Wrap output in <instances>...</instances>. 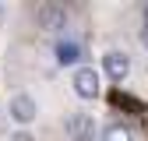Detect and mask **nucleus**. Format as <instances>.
<instances>
[{
    "instance_id": "1a4fd4ad",
    "label": "nucleus",
    "mask_w": 148,
    "mask_h": 141,
    "mask_svg": "<svg viewBox=\"0 0 148 141\" xmlns=\"http://www.w3.org/2000/svg\"><path fill=\"white\" fill-rule=\"evenodd\" d=\"M11 141H35V138H32V134H28V131H18V134H14V138H11Z\"/></svg>"
},
{
    "instance_id": "20e7f679",
    "label": "nucleus",
    "mask_w": 148,
    "mask_h": 141,
    "mask_svg": "<svg viewBox=\"0 0 148 141\" xmlns=\"http://www.w3.org/2000/svg\"><path fill=\"white\" fill-rule=\"evenodd\" d=\"M11 116H14L18 123H32V120H35V99L18 92V95L11 99Z\"/></svg>"
},
{
    "instance_id": "f257e3e1",
    "label": "nucleus",
    "mask_w": 148,
    "mask_h": 141,
    "mask_svg": "<svg viewBox=\"0 0 148 141\" xmlns=\"http://www.w3.org/2000/svg\"><path fill=\"white\" fill-rule=\"evenodd\" d=\"M35 21H39V28H46V32H60L67 25V11H64V4H57V0H46V4H39V11H35Z\"/></svg>"
},
{
    "instance_id": "423d86ee",
    "label": "nucleus",
    "mask_w": 148,
    "mask_h": 141,
    "mask_svg": "<svg viewBox=\"0 0 148 141\" xmlns=\"http://www.w3.org/2000/svg\"><path fill=\"white\" fill-rule=\"evenodd\" d=\"M109 102L116 110H123V113H145V102L134 99V95H123V92H109Z\"/></svg>"
},
{
    "instance_id": "6e6552de",
    "label": "nucleus",
    "mask_w": 148,
    "mask_h": 141,
    "mask_svg": "<svg viewBox=\"0 0 148 141\" xmlns=\"http://www.w3.org/2000/svg\"><path fill=\"white\" fill-rule=\"evenodd\" d=\"M78 60H81V49L74 46V42H60V46H57V64L71 67V64H78Z\"/></svg>"
},
{
    "instance_id": "7ed1b4c3",
    "label": "nucleus",
    "mask_w": 148,
    "mask_h": 141,
    "mask_svg": "<svg viewBox=\"0 0 148 141\" xmlns=\"http://www.w3.org/2000/svg\"><path fill=\"white\" fill-rule=\"evenodd\" d=\"M102 70H106L109 81H123L131 74V57H127V53H106L102 57Z\"/></svg>"
},
{
    "instance_id": "9d476101",
    "label": "nucleus",
    "mask_w": 148,
    "mask_h": 141,
    "mask_svg": "<svg viewBox=\"0 0 148 141\" xmlns=\"http://www.w3.org/2000/svg\"><path fill=\"white\" fill-rule=\"evenodd\" d=\"M141 42H145V46H148V28H145V32H141Z\"/></svg>"
},
{
    "instance_id": "f03ea898",
    "label": "nucleus",
    "mask_w": 148,
    "mask_h": 141,
    "mask_svg": "<svg viewBox=\"0 0 148 141\" xmlns=\"http://www.w3.org/2000/svg\"><path fill=\"white\" fill-rule=\"evenodd\" d=\"M71 85H74V95H81V99H95L99 95V74L92 67H78Z\"/></svg>"
},
{
    "instance_id": "39448f33",
    "label": "nucleus",
    "mask_w": 148,
    "mask_h": 141,
    "mask_svg": "<svg viewBox=\"0 0 148 141\" xmlns=\"http://www.w3.org/2000/svg\"><path fill=\"white\" fill-rule=\"evenodd\" d=\"M67 134H71V141H92L95 123H92V116H71L67 120Z\"/></svg>"
},
{
    "instance_id": "0eeeda50",
    "label": "nucleus",
    "mask_w": 148,
    "mask_h": 141,
    "mask_svg": "<svg viewBox=\"0 0 148 141\" xmlns=\"http://www.w3.org/2000/svg\"><path fill=\"white\" fill-rule=\"evenodd\" d=\"M102 141H134V131L127 127V123H106Z\"/></svg>"
},
{
    "instance_id": "9b49d317",
    "label": "nucleus",
    "mask_w": 148,
    "mask_h": 141,
    "mask_svg": "<svg viewBox=\"0 0 148 141\" xmlns=\"http://www.w3.org/2000/svg\"><path fill=\"white\" fill-rule=\"evenodd\" d=\"M145 28H148V4H145Z\"/></svg>"
}]
</instances>
